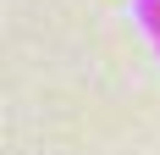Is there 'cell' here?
<instances>
[{
  "label": "cell",
  "mask_w": 160,
  "mask_h": 155,
  "mask_svg": "<svg viewBox=\"0 0 160 155\" xmlns=\"http://www.w3.org/2000/svg\"><path fill=\"white\" fill-rule=\"evenodd\" d=\"M132 22L144 28L149 45H160V0H132Z\"/></svg>",
  "instance_id": "6da1fadb"
},
{
  "label": "cell",
  "mask_w": 160,
  "mask_h": 155,
  "mask_svg": "<svg viewBox=\"0 0 160 155\" xmlns=\"http://www.w3.org/2000/svg\"><path fill=\"white\" fill-rule=\"evenodd\" d=\"M155 56H160V45H155Z\"/></svg>",
  "instance_id": "7a4b0ae2"
}]
</instances>
